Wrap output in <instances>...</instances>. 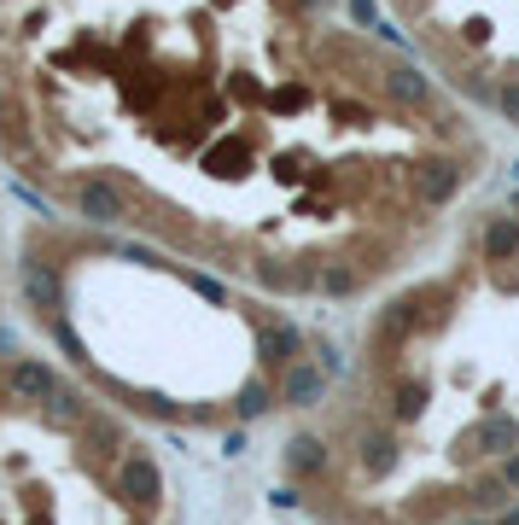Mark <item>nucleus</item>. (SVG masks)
I'll return each mask as SVG.
<instances>
[{
  "label": "nucleus",
  "instance_id": "obj_2",
  "mask_svg": "<svg viewBox=\"0 0 519 525\" xmlns=\"http://www.w3.org/2000/svg\"><path fill=\"white\" fill-rule=\"evenodd\" d=\"M426 65L519 129V0H391Z\"/></svg>",
  "mask_w": 519,
  "mask_h": 525
},
{
  "label": "nucleus",
  "instance_id": "obj_1",
  "mask_svg": "<svg viewBox=\"0 0 519 525\" xmlns=\"http://www.w3.org/2000/svg\"><path fill=\"white\" fill-rule=\"evenodd\" d=\"M0 146L88 228L345 298L485 170L362 0H0Z\"/></svg>",
  "mask_w": 519,
  "mask_h": 525
}]
</instances>
